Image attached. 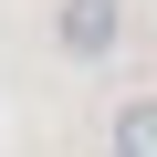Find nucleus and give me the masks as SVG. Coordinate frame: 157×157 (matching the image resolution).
<instances>
[{
    "label": "nucleus",
    "instance_id": "2",
    "mask_svg": "<svg viewBox=\"0 0 157 157\" xmlns=\"http://www.w3.org/2000/svg\"><path fill=\"white\" fill-rule=\"evenodd\" d=\"M115 157H157V105H147V94L115 115Z\"/></svg>",
    "mask_w": 157,
    "mask_h": 157
},
{
    "label": "nucleus",
    "instance_id": "1",
    "mask_svg": "<svg viewBox=\"0 0 157 157\" xmlns=\"http://www.w3.org/2000/svg\"><path fill=\"white\" fill-rule=\"evenodd\" d=\"M126 42V0H63V52L73 63H105Z\"/></svg>",
    "mask_w": 157,
    "mask_h": 157
}]
</instances>
